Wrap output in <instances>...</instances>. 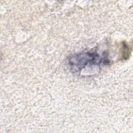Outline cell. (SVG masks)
<instances>
[{
	"instance_id": "obj_1",
	"label": "cell",
	"mask_w": 133,
	"mask_h": 133,
	"mask_svg": "<svg viewBox=\"0 0 133 133\" xmlns=\"http://www.w3.org/2000/svg\"><path fill=\"white\" fill-rule=\"evenodd\" d=\"M103 58H101L100 56L96 53H85L76 55L70 60L71 64L74 63L75 67L80 68L84 67L86 65L91 63H101L103 62Z\"/></svg>"
}]
</instances>
